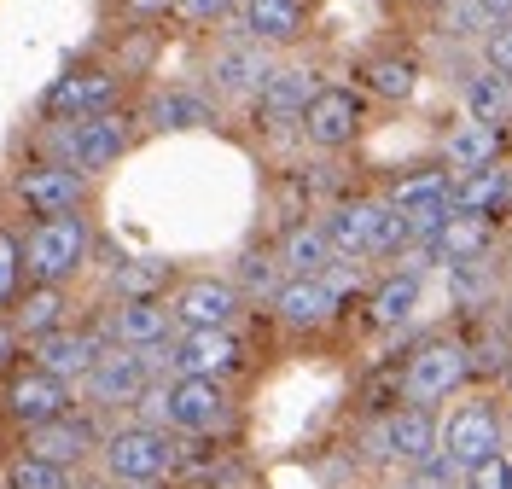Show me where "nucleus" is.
<instances>
[{"label":"nucleus","mask_w":512,"mask_h":489,"mask_svg":"<svg viewBox=\"0 0 512 489\" xmlns=\"http://www.w3.org/2000/svg\"><path fill=\"white\" fill-rule=\"evenodd\" d=\"M274 47H262L251 35H239V41H227L222 53H216V65H210V82H216V94L227 99H256L268 88V76H274Z\"/></svg>","instance_id":"2eb2a0df"},{"label":"nucleus","mask_w":512,"mask_h":489,"mask_svg":"<svg viewBox=\"0 0 512 489\" xmlns=\"http://www.w3.org/2000/svg\"><path fill=\"white\" fill-rule=\"evenodd\" d=\"M460 489H466V484H460Z\"/></svg>","instance_id":"49530a36"},{"label":"nucleus","mask_w":512,"mask_h":489,"mask_svg":"<svg viewBox=\"0 0 512 489\" xmlns=\"http://www.w3.org/2000/svg\"><path fill=\"white\" fill-rule=\"evenodd\" d=\"M88 257H94V222L82 210L35 222L30 239H24V274H30V286H64V280H76L88 268Z\"/></svg>","instance_id":"f257e3e1"},{"label":"nucleus","mask_w":512,"mask_h":489,"mask_svg":"<svg viewBox=\"0 0 512 489\" xmlns=\"http://www.w3.org/2000/svg\"><path fill=\"white\" fill-rule=\"evenodd\" d=\"M35 350V367H47L53 379H64V385H88V373L99 367V356L111 350L105 344V332H76V326H64V332H53V338H41V344H30Z\"/></svg>","instance_id":"a211bd4d"},{"label":"nucleus","mask_w":512,"mask_h":489,"mask_svg":"<svg viewBox=\"0 0 512 489\" xmlns=\"http://www.w3.org/2000/svg\"><path fill=\"white\" fill-rule=\"evenodd\" d=\"M483 65L512 82V24H495V30L483 35Z\"/></svg>","instance_id":"c9c22d12"},{"label":"nucleus","mask_w":512,"mask_h":489,"mask_svg":"<svg viewBox=\"0 0 512 489\" xmlns=\"http://www.w3.org/2000/svg\"><path fill=\"white\" fill-rule=\"evenodd\" d=\"M158 385V361H152V350H128V344H111L105 356H99V367L88 373V402L94 408H134L140 396Z\"/></svg>","instance_id":"423d86ee"},{"label":"nucleus","mask_w":512,"mask_h":489,"mask_svg":"<svg viewBox=\"0 0 512 489\" xmlns=\"http://www.w3.org/2000/svg\"><path fill=\"white\" fill-rule=\"evenodd\" d=\"M466 111H472V123L507 129V123H512V82H507V76H495V70L483 65L478 76L466 82Z\"/></svg>","instance_id":"c85d7f7f"},{"label":"nucleus","mask_w":512,"mask_h":489,"mask_svg":"<svg viewBox=\"0 0 512 489\" xmlns=\"http://www.w3.org/2000/svg\"><path fill=\"white\" fill-rule=\"evenodd\" d=\"M507 455H512V408H507Z\"/></svg>","instance_id":"37998d69"},{"label":"nucleus","mask_w":512,"mask_h":489,"mask_svg":"<svg viewBox=\"0 0 512 489\" xmlns=\"http://www.w3.org/2000/svg\"><path fill=\"white\" fill-rule=\"evenodd\" d=\"M163 303H169V315H175L181 332H233V321H239V286L216 280V274L181 280Z\"/></svg>","instance_id":"9d476101"},{"label":"nucleus","mask_w":512,"mask_h":489,"mask_svg":"<svg viewBox=\"0 0 512 489\" xmlns=\"http://www.w3.org/2000/svg\"><path fill=\"white\" fill-rule=\"evenodd\" d=\"M309 30V6L303 0H239V35H251L262 47H291Z\"/></svg>","instance_id":"5701e85b"},{"label":"nucleus","mask_w":512,"mask_h":489,"mask_svg":"<svg viewBox=\"0 0 512 489\" xmlns=\"http://www.w3.org/2000/svg\"><path fill=\"white\" fill-rule=\"evenodd\" d=\"M239 0H181V18H187L192 30H210L216 18H227Z\"/></svg>","instance_id":"58836bf2"},{"label":"nucleus","mask_w":512,"mask_h":489,"mask_svg":"<svg viewBox=\"0 0 512 489\" xmlns=\"http://www.w3.org/2000/svg\"><path fill=\"white\" fill-rule=\"evenodd\" d=\"M472 379V350L460 338H431L408 356V373H402V402L414 408H443L448 396Z\"/></svg>","instance_id":"f03ea898"},{"label":"nucleus","mask_w":512,"mask_h":489,"mask_svg":"<svg viewBox=\"0 0 512 489\" xmlns=\"http://www.w3.org/2000/svg\"><path fill=\"white\" fill-rule=\"evenodd\" d=\"M332 262H338V251H332V239H326L320 222H297V228L280 239V268L297 274V280H326Z\"/></svg>","instance_id":"393cba45"},{"label":"nucleus","mask_w":512,"mask_h":489,"mask_svg":"<svg viewBox=\"0 0 512 489\" xmlns=\"http://www.w3.org/2000/svg\"><path fill=\"white\" fill-rule=\"evenodd\" d=\"M390 222V198H344L332 204V216L320 222L338 262H361V257H379V233Z\"/></svg>","instance_id":"f8f14e48"},{"label":"nucleus","mask_w":512,"mask_h":489,"mask_svg":"<svg viewBox=\"0 0 512 489\" xmlns=\"http://www.w3.org/2000/svg\"><path fill=\"white\" fill-rule=\"evenodd\" d=\"M18 350H24V332L0 321V373H12V367H18Z\"/></svg>","instance_id":"ea45409f"},{"label":"nucleus","mask_w":512,"mask_h":489,"mask_svg":"<svg viewBox=\"0 0 512 489\" xmlns=\"http://www.w3.org/2000/svg\"><path fill=\"white\" fill-rule=\"evenodd\" d=\"M315 70L303 65H280L268 76V88L256 94V117L268 123V129H303V117H309V105H315Z\"/></svg>","instance_id":"f3484780"},{"label":"nucleus","mask_w":512,"mask_h":489,"mask_svg":"<svg viewBox=\"0 0 512 489\" xmlns=\"http://www.w3.org/2000/svg\"><path fill=\"white\" fill-rule=\"evenodd\" d=\"M18 280H24V239L0 233V303L18 297Z\"/></svg>","instance_id":"f704fd0d"},{"label":"nucleus","mask_w":512,"mask_h":489,"mask_svg":"<svg viewBox=\"0 0 512 489\" xmlns=\"http://www.w3.org/2000/svg\"><path fill=\"white\" fill-rule=\"evenodd\" d=\"M466 489H512V455L507 449L495 460H483V466H472V472H466Z\"/></svg>","instance_id":"e433bc0d"},{"label":"nucleus","mask_w":512,"mask_h":489,"mask_svg":"<svg viewBox=\"0 0 512 489\" xmlns=\"http://www.w3.org/2000/svg\"><path fill=\"white\" fill-rule=\"evenodd\" d=\"M355 134H361V99L350 88H320L303 117V140L320 152H344V146H355Z\"/></svg>","instance_id":"6ab92c4d"},{"label":"nucleus","mask_w":512,"mask_h":489,"mask_svg":"<svg viewBox=\"0 0 512 489\" xmlns=\"http://www.w3.org/2000/svg\"><path fill=\"white\" fill-rule=\"evenodd\" d=\"M390 210L414 222L419 239L443 233L454 222V169H414L390 187Z\"/></svg>","instance_id":"9b49d317"},{"label":"nucleus","mask_w":512,"mask_h":489,"mask_svg":"<svg viewBox=\"0 0 512 489\" xmlns=\"http://www.w3.org/2000/svg\"><path fill=\"white\" fill-rule=\"evenodd\" d=\"M274 274H280V262H268V257H245V268H239V286H245V292H280V286H286V280H274Z\"/></svg>","instance_id":"4c0bfd02"},{"label":"nucleus","mask_w":512,"mask_h":489,"mask_svg":"<svg viewBox=\"0 0 512 489\" xmlns=\"http://www.w3.org/2000/svg\"><path fill=\"white\" fill-rule=\"evenodd\" d=\"M460 484H466V466H460L454 455H443V449H437L431 460H419L414 472L402 478V489H460Z\"/></svg>","instance_id":"72a5a7b5"},{"label":"nucleus","mask_w":512,"mask_h":489,"mask_svg":"<svg viewBox=\"0 0 512 489\" xmlns=\"http://www.w3.org/2000/svg\"><path fill=\"white\" fill-rule=\"evenodd\" d=\"M158 373H175V379H233L245 367V350L233 332H175L169 344L152 350Z\"/></svg>","instance_id":"7ed1b4c3"},{"label":"nucleus","mask_w":512,"mask_h":489,"mask_svg":"<svg viewBox=\"0 0 512 489\" xmlns=\"http://www.w3.org/2000/svg\"><path fill=\"white\" fill-rule=\"evenodd\" d=\"M216 123V111H210V99L204 94H187V88H169L146 105V129L158 134H187V129H210Z\"/></svg>","instance_id":"bb28decb"},{"label":"nucleus","mask_w":512,"mask_h":489,"mask_svg":"<svg viewBox=\"0 0 512 489\" xmlns=\"http://www.w3.org/2000/svg\"><path fill=\"white\" fill-rule=\"evenodd\" d=\"M361 88H367V94H379V99H414L419 65H414V59H402V53L367 59V65H361Z\"/></svg>","instance_id":"7c9ffc66"},{"label":"nucleus","mask_w":512,"mask_h":489,"mask_svg":"<svg viewBox=\"0 0 512 489\" xmlns=\"http://www.w3.org/2000/svg\"><path fill=\"white\" fill-rule=\"evenodd\" d=\"M274 321L291 332H320V326L338 321V292L326 280H297L286 274V286L274 292Z\"/></svg>","instance_id":"412c9836"},{"label":"nucleus","mask_w":512,"mask_h":489,"mask_svg":"<svg viewBox=\"0 0 512 489\" xmlns=\"http://www.w3.org/2000/svg\"><path fill=\"white\" fill-rule=\"evenodd\" d=\"M507 396H512V367H507Z\"/></svg>","instance_id":"a18cd8bd"},{"label":"nucleus","mask_w":512,"mask_h":489,"mask_svg":"<svg viewBox=\"0 0 512 489\" xmlns=\"http://www.w3.org/2000/svg\"><path fill=\"white\" fill-rule=\"evenodd\" d=\"M507 449V414L495 408V402H460V408H448L443 420V455H454L466 472L483 466V460H495Z\"/></svg>","instance_id":"0eeeda50"},{"label":"nucleus","mask_w":512,"mask_h":489,"mask_svg":"<svg viewBox=\"0 0 512 489\" xmlns=\"http://www.w3.org/2000/svg\"><path fill=\"white\" fill-rule=\"evenodd\" d=\"M443 449V425L431 408H414V402H402V408H390L373 431V455L390 460V466H402V472H414L419 460H431Z\"/></svg>","instance_id":"6e6552de"},{"label":"nucleus","mask_w":512,"mask_h":489,"mask_svg":"<svg viewBox=\"0 0 512 489\" xmlns=\"http://www.w3.org/2000/svg\"><path fill=\"white\" fill-rule=\"evenodd\" d=\"M128 18H169V12H181V0H123Z\"/></svg>","instance_id":"a19ab883"},{"label":"nucleus","mask_w":512,"mask_h":489,"mask_svg":"<svg viewBox=\"0 0 512 489\" xmlns=\"http://www.w3.org/2000/svg\"><path fill=\"white\" fill-rule=\"evenodd\" d=\"M0 408H6V420L24 425V431H35V425H53L64 420V414H76V391L64 385V379H53L47 367H24V373H12L6 379V396H0Z\"/></svg>","instance_id":"1a4fd4ad"},{"label":"nucleus","mask_w":512,"mask_h":489,"mask_svg":"<svg viewBox=\"0 0 512 489\" xmlns=\"http://www.w3.org/2000/svg\"><path fill=\"white\" fill-rule=\"evenodd\" d=\"M6 489H70V466L18 449V460L6 466Z\"/></svg>","instance_id":"473e14b6"},{"label":"nucleus","mask_w":512,"mask_h":489,"mask_svg":"<svg viewBox=\"0 0 512 489\" xmlns=\"http://www.w3.org/2000/svg\"><path fill=\"white\" fill-rule=\"evenodd\" d=\"M111 99H117V76H111V70H70V76H59V82L47 88V117L82 123V117L111 111Z\"/></svg>","instance_id":"4be33fe9"},{"label":"nucleus","mask_w":512,"mask_h":489,"mask_svg":"<svg viewBox=\"0 0 512 489\" xmlns=\"http://www.w3.org/2000/svg\"><path fill=\"white\" fill-rule=\"evenodd\" d=\"M12 326H18L30 344L64 332V286H30V292L18 297V321H12Z\"/></svg>","instance_id":"cd10ccee"},{"label":"nucleus","mask_w":512,"mask_h":489,"mask_svg":"<svg viewBox=\"0 0 512 489\" xmlns=\"http://www.w3.org/2000/svg\"><path fill=\"white\" fill-rule=\"evenodd\" d=\"M489 163H501V129H489V123H454L443 134V169L454 175H472V169H489Z\"/></svg>","instance_id":"b1692460"},{"label":"nucleus","mask_w":512,"mask_h":489,"mask_svg":"<svg viewBox=\"0 0 512 489\" xmlns=\"http://www.w3.org/2000/svg\"><path fill=\"white\" fill-rule=\"evenodd\" d=\"M414 309H419V274L414 268H396V274H384L379 286H373V321L379 326L414 321Z\"/></svg>","instance_id":"c756f323"},{"label":"nucleus","mask_w":512,"mask_h":489,"mask_svg":"<svg viewBox=\"0 0 512 489\" xmlns=\"http://www.w3.org/2000/svg\"><path fill=\"white\" fill-rule=\"evenodd\" d=\"M181 326L169 315V303L163 297H140V303H117L111 309V321H105V344H128V350H158L169 344Z\"/></svg>","instance_id":"aec40b11"},{"label":"nucleus","mask_w":512,"mask_h":489,"mask_svg":"<svg viewBox=\"0 0 512 489\" xmlns=\"http://www.w3.org/2000/svg\"><path fill=\"white\" fill-rule=\"evenodd\" d=\"M111 286L123 292V303L163 297V292H169V262H163V257H128L123 268H117V280H111Z\"/></svg>","instance_id":"2f4dec72"},{"label":"nucleus","mask_w":512,"mask_h":489,"mask_svg":"<svg viewBox=\"0 0 512 489\" xmlns=\"http://www.w3.org/2000/svg\"><path fill=\"white\" fill-rule=\"evenodd\" d=\"M105 449V431L94 425V414H64L53 425H35L24 431V455H41V460H59V466H82L88 455Z\"/></svg>","instance_id":"dca6fc26"},{"label":"nucleus","mask_w":512,"mask_h":489,"mask_svg":"<svg viewBox=\"0 0 512 489\" xmlns=\"http://www.w3.org/2000/svg\"><path fill=\"white\" fill-rule=\"evenodd\" d=\"M128 140H134V134H128V117H117V111L82 117V123L64 129V163H76L82 175H105L111 163H123Z\"/></svg>","instance_id":"4468645a"},{"label":"nucleus","mask_w":512,"mask_h":489,"mask_svg":"<svg viewBox=\"0 0 512 489\" xmlns=\"http://www.w3.org/2000/svg\"><path fill=\"white\" fill-rule=\"evenodd\" d=\"M483 6V18H489V30L495 24H512V0H478Z\"/></svg>","instance_id":"79ce46f5"},{"label":"nucleus","mask_w":512,"mask_h":489,"mask_svg":"<svg viewBox=\"0 0 512 489\" xmlns=\"http://www.w3.org/2000/svg\"><path fill=\"white\" fill-rule=\"evenodd\" d=\"M99 460H105V472H111L117 484H158L163 472H169V460H175V449H169V431L134 420V425L105 431Z\"/></svg>","instance_id":"20e7f679"},{"label":"nucleus","mask_w":512,"mask_h":489,"mask_svg":"<svg viewBox=\"0 0 512 489\" xmlns=\"http://www.w3.org/2000/svg\"><path fill=\"white\" fill-rule=\"evenodd\" d=\"M158 396H163V431L210 437V431H227V420H233L222 379H158Z\"/></svg>","instance_id":"39448f33"},{"label":"nucleus","mask_w":512,"mask_h":489,"mask_svg":"<svg viewBox=\"0 0 512 489\" xmlns=\"http://www.w3.org/2000/svg\"><path fill=\"white\" fill-rule=\"evenodd\" d=\"M512 193V169L489 163V169H472V175H454V216H495Z\"/></svg>","instance_id":"a878e982"},{"label":"nucleus","mask_w":512,"mask_h":489,"mask_svg":"<svg viewBox=\"0 0 512 489\" xmlns=\"http://www.w3.org/2000/svg\"><path fill=\"white\" fill-rule=\"evenodd\" d=\"M507 332H512V297H507Z\"/></svg>","instance_id":"c03bdc74"},{"label":"nucleus","mask_w":512,"mask_h":489,"mask_svg":"<svg viewBox=\"0 0 512 489\" xmlns=\"http://www.w3.org/2000/svg\"><path fill=\"white\" fill-rule=\"evenodd\" d=\"M82 198H88V175L76 169V163H30L24 175H18V204L30 210V216H70V210H82Z\"/></svg>","instance_id":"ddd939ff"}]
</instances>
